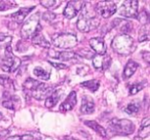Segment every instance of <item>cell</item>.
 <instances>
[{
    "label": "cell",
    "instance_id": "obj_23",
    "mask_svg": "<svg viewBox=\"0 0 150 140\" xmlns=\"http://www.w3.org/2000/svg\"><path fill=\"white\" fill-rule=\"evenodd\" d=\"M81 86L84 87V88H86V89H88V90L93 91V92H95V91L98 90L99 87H100V82L97 80H86V82H81Z\"/></svg>",
    "mask_w": 150,
    "mask_h": 140
},
{
    "label": "cell",
    "instance_id": "obj_3",
    "mask_svg": "<svg viewBox=\"0 0 150 140\" xmlns=\"http://www.w3.org/2000/svg\"><path fill=\"white\" fill-rule=\"evenodd\" d=\"M40 14H33L31 17H29L23 24V27L21 29V35L24 39L35 37L36 35L41 31V25H40Z\"/></svg>",
    "mask_w": 150,
    "mask_h": 140
},
{
    "label": "cell",
    "instance_id": "obj_37",
    "mask_svg": "<svg viewBox=\"0 0 150 140\" xmlns=\"http://www.w3.org/2000/svg\"><path fill=\"white\" fill-rule=\"evenodd\" d=\"M148 32H146V33H140L139 35V41L140 42H144L146 41V40H148Z\"/></svg>",
    "mask_w": 150,
    "mask_h": 140
},
{
    "label": "cell",
    "instance_id": "obj_29",
    "mask_svg": "<svg viewBox=\"0 0 150 140\" xmlns=\"http://www.w3.org/2000/svg\"><path fill=\"white\" fill-rule=\"evenodd\" d=\"M145 84H146V82H144L143 84L140 82V84L132 85V86L129 87V95H135V94H137L138 92H140V91L144 88V85Z\"/></svg>",
    "mask_w": 150,
    "mask_h": 140
},
{
    "label": "cell",
    "instance_id": "obj_34",
    "mask_svg": "<svg viewBox=\"0 0 150 140\" xmlns=\"http://www.w3.org/2000/svg\"><path fill=\"white\" fill-rule=\"evenodd\" d=\"M42 19L47 22L54 21V20L56 19V14L52 13V11H46V13H44L43 15H42Z\"/></svg>",
    "mask_w": 150,
    "mask_h": 140
},
{
    "label": "cell",
    "instance_id": "obj_9",
    "mask_svg": "<svg viewBox=\"0 0 150 140\" xmlns=\"http://www.w3.org/2000/svg\"><path fill=\"white\" fill-rule=\"evenodd\" d=\"M84 3H86L84 1H69L65 7L64 11H63L64 17L68 20L73 19L75 16L80 13Z\"/></svg>",
    "mask_w": 150,
    "mask_h": 140
},
{
    "label": "cell",
    "instance_id": "obj_5",
    "mask_svg": "<svg viewBox=\"0 0 150 140\" xmlns=\"http://www.w3.org/2000/svg\"><path fill=\"white\" fill-rule=\"evenodd\" d=\"M21 65V60L13 54L11 46H7L4 50V57L1 59L0 66L6 72H13L16 71Z\"/></svg>",
    "mask_w": 150,
    "mask_h": 140
},
{
    "label": "cell",
    "instance_id": "obj_18",
    "mask_svg": "<svg viewBox=\"0 0 150 140\" xmlns=\"http://www.w3.org/2000/svg\"><path fill=\"white\" fill-rule=\"evenodd\" d=\"M137 69H138V63L133 60H129V62L127 63V65H125V70H123V74H122L123 78H125V80L129 78L135 73Z\"/></svg>",
    "mask_w": 150,
    "mask_h": 140
},
{
    "label": "cell",
    "instance_id": "obj_30",
    "mask_svg": "<svg viewBox=\"0 0 150 140\" xmlns=\"http://www.w3.org/2000/svg\"><path fill=\"white\" fill-rule=\"evenodd\" d=\"M6 140H36V138L32 135H16V136H11Z\"/></svg>",
    "mask_w": 150,
    "mask_h": 140
},
{
    "label": "cell",
    "instance_id": "obj_7",
    "mask_svg": "<svg viewBox=\"0 0 150 140\" xmlns=\"http://www.w3.org/2000/svg\"><path fill=\"white\" fill-rule=\"evenodd\" d=\"M116 4L113 1H101V2H98L96 6L97 13L104 19L112 17L116 13Z\"/></svg>",
    "mask_w": 150,
    "mask_h": 140
},
{
    "label": "cell",
    "instance_id": "obj_11",
    "mask_svg": "<svg viewBox=\"0 0 150 140\" xmlns=\"http://www.w3.org/2000/svg\"><path fill=\"white\" fill-rule=\"evenodd\" d=\"M93 65L97 70H106L111 64V58L106 55H94L93 57Z\"/></svg>",
    "mask_w": 150,
    "mask_h": 140
},
{
    "label": "cell",
    "instance_id": "obj_4",
    "mask_svg": "<svg viewBox=\"0 0 150 140\" xmlns=\"http://www.w3.org/2000/svg\"><path fill=\"white\" fill-rule=\"evenodd\" d=\"M77 42V37L71 33H59L52 36V44L56 48H63V50L74 48Z\"/></svg>",
    "mask_w": 150,
    "mask_h": 140
},
{
    "label": "cell",
    "instance_id": "obj_41",
    "mask_svg": "<svg viewBox=\"0 0 150 140\" xmlns=\"http://www.w3.org/2000/svg\"><path fill=\"white\" fill-rule=\"evenodd\" d=\"M64 140H73V139H71V138H65Z\"/></svg>",
    "mask_w": 150,
    "mask_h": 140
},
{
    "label": "cell",
    "instance_id": "obj_8",
    "mask_svg": "<svg viewBox=\"0 0 150 140\" xmlns=\"http://www.w3.org/2000/svg\"><path fill=\"white\" fill-rule=\"evenodd\" d=\"M119 15L125 18H136L138 15V1L129 0L125 1L119 9Z\"/></svg>",
    "mask_w": 150,
    "mask_h": 140
},
{
    "label": "cell",
    "instance_id": "obj_22",
    "mask_svg": "<svg viewBox=\"0 0 150 140\" xmlns=\"http://www.w3.org/2000/svg\"><path fill=\"white\" fill-rule=\"evenodd\" d=\"M33 73L35 74V76H37L38 78H40V80H48L50 77V72L39 66L34 68Z\"/></svg>",
    "mask_w": 150,
    "mask_h": 140
},
{
    "label": "cell",
    "instance_id": "obj_6",
    "mask_svg": "<svg viewBox=\"0 0 150 140\" xmlns=\"http://www.w3.org/2000/svg\"><path fill=\"white\" fill-rule=\"evenodd\" d=\"M109 126L114 133L119 135H129L135 130V125L125 119H112L109 122Z\"/></svg>",
    "mask_w": 150,
    "mask_h": 140
},
{
    "label": "cell",
    "instance_id": "obj_39",
    "mask_svg": "<svg viewBox=\"0 0 150 140\" xmlns=\"http://www.w3.org/2000/svg\"><path fill=\"white\" fill-rule=\"evenodd\" d=\"M149 125H150L149 117H145L141 123V127H149Z\"/></svg>",
    "mask_w": 150,
    "mask_h": 140
},
{
    "label": "cell",
    "instance_id": "obj_25",
    "mask_svg": "<svg viewBox=\"0 0 150 140\" xmlns=\"http://www.w3.org/2000/svg\"><path fill=\"white\" fill-rule=\"evenodd\" d=\"M0 85L3 86L5 89L9 90V92L15 90V85H13V82L8 77V76H1L0 75Z\"/></svg>",
    "mask_w": 150,
    "mask_h": 140
},
{
    "label": "cell",
    "instance_id": "obj_1",
    "mask_svg": "<svg viewBox=\"0 0 150 140\" xmlns=\"http://www.w3.org/2000/svg\"><path fill=\"white\" fill-rule=\"evenodd\" d=\"M111 48L115 53L121 56H129L132 53L135 52L136 44L133 37L129 34H120L113 38L111 42Z\"/></svg>",
    "mask_w": 150,
    "mask_h": 140
},
{
    "label": "cell",
    "instance_id": "obj_21",
    "mask_svg": "<svg viewBox=\"0 0 150 140\" xmlns=\"http://www.w3.org/2000/svg\"><path fill=\"white\" fill-rule=\"evenodd\" d=\"M60 98H61V94L59 92H56V91H54V93H52V94L45 99V107L52 108V107L56 106L57 103H58L59 100H60Z\"/></svg>",
    "mask_w": 150,
    "mask_h": 140
},
{
    "label": "cell",
    "instance_id": "obj_14",
    "mask_svg": "<svg viewBox=\"0 0 150 140\" xmlns=\"http://www.w3.org/2000/svg\"><path fill=\"white\" fill-rule=\"evenodd\" d=\"M48 57L52 59H57L61 61H68L76 58V53L73 52H56L52 50L48 52Z\"/></svg>",
    "mask_w": 150,
    "mask_h": 140
},
{
    "label": "cell",
    "instance_id": "obj_10",
    "mask_svg": "<svg viewBox=\"0 0 150 140\" xmlns=\"http://www.w3.org/2000/svg\"><path fill=\"white\" fill-rule=\"evenodd\" d=\"M54 91H56V88H54V86H47V85L41 82L33 92L30 93V95H31L33 98L37 99V100H42V99L47 98V97L50 96L52 93H54Z\"/></svg>",
    "mask_w": 150,
    "mask_h": 140
},
{
    "label": "cell",
    "instance_id": "obj_35",
    "mask_svg": "<svg viewBox=\"0 0 150 140\" xmlns=\"http://www.w3.org/2000/svg\"><path fill=\"white\" fill-rule=\"evenodd\" d=\"M149 132H150L149 127H141V130L139 132V136L141 138H146L149 136Z\"/></svg>",
    "mask_w": 150,
    "mask_h": 140
},
{
    "label": "cell",
    "instance_id": "obj_12",
    "mask_svg": "<svg viewBox=\"0 0 150 140\" xmlns=\"http://www.w3.org/2000/svg\"><path fill=\"white\" fill-rule=\"evenodd\" d=\"M90 46L92 48L93 53H96V55H103L106 54V45H105V42L103 40V38L101 37H94L90 40Z\"/></svg>",
    "mask_w": 150,
    "mask_h": 140
},
{
    "label": "cell",
    "instance_id": "obj_15",
    "mask_svg": "<svg viewBox=\"0 0 150 140\" xmlns=\"http://www.w3.org/2000/svg\"><path fill=\"white\" fill-rule=\"evenodd\" d=\"M95 110V103L88 97H82L81 106H80V112L82 114H92Z\"/></svg>",
    "mask_w": 150,
    "mask_h": 140
},
{
    "label": "cell",
    "instance_id": "obj_28",
    "mask_svg": "<svg viewBox=\"0 0 150 140\" xmlns=\"http://www.w3.org/2000/svg\"><path fill=\"white\" fill-rule=\"evenodd\" d=\"M138 21L140 23H142V25H146L148 23V20H149V16H148V13H146V11H141L140 13H138L137 17Z\"/></svg>",
    "mask_w": 150,
    "mask_h": 140
},
{
    "label": "cell",
    "instance_id": "obj_31",
    "mask_svg": "<svg viewBox=\"0 0 150 140\" xmlns=\"http://www.w3.org/2000/svg\"><path fill=\"white\" fill-rule=\"evenodd\" d=\"M77 55L80 57H82V58H86V59H92L93 57H94V53L92 52V50H86V48H82V50H79L77 52Z\"/></svg>",
    "mask_w": 150,
    "mask_h": 140
},
{
    "label": "cell",
    "instance_id": "obj_36",
    "mask_svg": "<svg viewBox=\"0 0 150 140\" xmlns=\"http://www.w3.org/2000/svg\"><path fill=\"white\" fill-rule=\"evenodd\" d=\"M50 64L52 65V66H54V67H56V68H58V69H66V68H68V66H67L66 64H63V63L52 62V61H50Z\"/></svg>",
    "mask_w": 150,
    "mask_h": 140
},
{
    "label": "cell",
    "instance_id": "obj_33",
    "mask_svg": "<svg viewBox=\"0 0 150 140\" xmlns=\"http://www.w3.org/2000/svg\"><path fill=\"white\" fill-rule=\"evenodd\" d=\"M16 2H4V1H0V11H5L7 9H11V7L16 6Z\"/></svg>",
    "mask_w": 150,
    "mask_h": 140
},
{
    "label": "cell",
    "instance_id": "obj_20",
    "mask_svg": "<svg viewBox=\"0 0 150 140\" xmlns=\"http://www.w3.org/2000/svg\"><path fill=\"white\" fill-rule=\"evenodd\" d=\"M40 84H41V82H38V80H34V78H31V77H28L23 84L24 91H25L26 93H29L30 94V93L33 92V91L35 90V89L37 88Z\"/></svg>",
    "mask_w": 150,
    "mask_h": 140
},
{
    "label": "cell",
    "instance_id": "obj_32",
    "mask_svg": "<svg viewBox=\"0 0 150 140\" xmlns=\"http://www.w3.org/2000/svg\"><path fill=\"white\" fill-rule=\"evenodd\" d=\"M57 3H58V1H56V0H41L40 1V4L46 9H54L57 6Z\"/></svg>",
    "mask_w": 150,
    "mask_h": 140
},
{
    "label": "cell",
    "instance_id": "obj_19",
    "mask_svg": "<svg viewBox=\"0 0 150 140\" xmlns=\"http://www.w3.org/2000/svg\"><path fill=\"white\" fill-rule=\"evenodd\" d=\"M84 125L88 126V127L91 128V129H93L94 131H96L97 133H98L99 135L102 136V137H106V136H107V132H106V130H105V128H103L101 125H99L97 122H95V121H86V122H84Z\"/></svg>",
    "mask_w": 150,
    "mask_h": 140
},
{
    "label": "cell",
    "instance_id": "obj_2",
    "mask_svg": "<svg viewBox=\"0 0 150 140\" xmlns=\"http://www.w3.org/2000/svg\"><path fill=\"white\" fill-rule=\"evenodd\" d=\"M99 24H100L99 19L96 17L95 14H93L92 11L86 9V3H84L81 11H80V17L76 23L77 29L81 32L88 33V32L96 29L99 26Z\"/></svg>",
    "mask_w": 150,
    "mask_h": 140
},
{
    "label": "cell",
    "instance_id": "obj_24",
    "mask_svg": "<svg viewBox=\"0 0 150 140\" xmlns=\"http://www.w3.org/2000/svg\"><path fill=\"white\" fill-rule=\"evenodd\" d=\"M11 41H13V36L5 33H0V48H6L7 46L11 45Z\"/></svg>",
    "mask_w": 150,
    "mask_h": 140
},
{
    "label": "cell",
    "instance_id": "obj_13",
    "mask_svg": "<svg viewBox=\"0 0 150 140\" xmlns=\"http://www.w3.org/2000/svg\"><path fill=\"white\" fill-rule=\"evenodd\" d=\"M77 102V94L75 91H72L70 94L68 95V97L66 98V100L61 104L60 110L61 111H70L74 108V106L76 105Z\"/></svg>",
    "mask_w": 150,
    "mask_h": 140
},
{
    "label": "cell",
    "instance_id": "obj_16",
    "mask_svg": "<svg viewBox=\"0 0 150 140\" xmlns=\"http://www.w3.org/2000/svg\"><path fill=\"white\" fill-rule=\"evenodd\" d=\"M34 9V6H31V7H23V9H20L17 13L13 14L11 15V18L16 22L17 24H21L23 21H25L26 17L27 15L30 13L31 11Z\"/></svg>",
    "mask_w": 150,
    "mask_h": 140
},
{
    "label": "cell",
    "instance_id": "obj_38",
    "mask_svg": "<svg viewBox=\"0 0 150 140\" xmlns=\"http://www.w3.org/2000/svg\"><path fill=\"white\" fill-rule=\"evenodd\" d=\"M142 58L144 59V61H145L146 63H148V64L150 63V54L148 52L142 53Z\"/></svg>",
    "mask_w": 150,
    "mask_h": 140
},
{
    "label": "cell",
    "instance_id": "obj_17",
    "mask_svg": "<svg viewBox=\"0 0 150 140\" xmlns=\"http://www.w3.org/2000/svg\"><path fill=\"white\" fill-rule=\"evenodd\" d=\"M112 27L118 28L119 31L122 34H127V32L131 31V24L127 22L125 20L115 19L112 21Z\"/></svg>",
    "mask_w": 150,
    "mask_h": 140
},
{
    "label": "cell",
    "instance_id": "obj_40",
    "mask_svg": "<svg viewBox=\"0 0 150 140\" xmlns=\"http://www.w3.org/2000/svg\"><path fill=\"white\" fill-rule=\"evenodd\" d=\"M9 133H11V130H3L2 132H0V139L4 137V136H7Z\"/></svg>",
    "mask_w": 150,
    "mask_h": 140
},
{
    "label": "cell",
    "instance_id": "obj_27",
    "mask_svg": "<svg viewBox=\"0 0 150 140\" xmlns=\"http://www.w3.org/2000/svg\"><path fill=\"white\" fill-rule=\"evenodd\" d=\"M140 107H141L140 103H138V102H131V103H129V105H127V107H125V112H127V114H129V115L136 114V113L139 112Z\"/></svg>",
    "mask_w": 150,
    "mask_h": 140
},
{
    "label": "cell",
    "instance_id": "obj_26",
    "mask_svg": "<svg viewBox=\"0 0 150 140\" xmlns=\"http://www.w3.org/2000/svg\"><path fill=\"white\" fill-rule=\"evenodd\" d=\"M33 42L37 45H40V46H43V48H50V43L46 40V38L44 37L43 35H36L35 37H33Z\"/></svg>",
    "mask_w": 150,
    "mask_h": 140
}]
</instances>
